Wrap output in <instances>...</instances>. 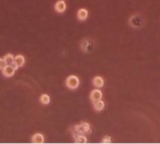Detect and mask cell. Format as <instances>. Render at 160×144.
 <instances>
[{
    "label": "cell",
    "mask_w": 160,
    "mask_h": 144,
    "mask_svg": "<svg viewBox=\"0 0 160 144\" xmlns=\"http://www.w3.org/2000/svg\"><path fill=\"white\" fill-rule=\"evenodd\" d=\"M112 142V139L110 137H104L101 140V143H110Z\"/></svg>",
    "instance_id": "obj_15"
},
{
    "label": "cell",
    "mask_w": 160,
    "mask_h": 144,
    "mask_svg": "<svg viewBox=\"0 0 160 144\" xmlns=\"http://www.w3.org/2000/svg\"><path fill=\"white\" fill-rule=\"evenodd\" d=\"M40 103H41V104H43V105H48L49 103L51 102V97H50V96H48V95H46V94H43V95L40 96Z\"/></svg>",
    "instance_id": "obj_11"
},
{
    "label": "cell",
    "mask_w": 160,
    "mask_h": 144,
    "mask_svg": "<svg viewBox=\"0 0 160 144\" xmlns=\"http://www.w3.org/2000/svg\"><path fill=\"white\" fill-rule=\"evenodd\" d=\"M93 84L96 88H101L104 86V80L103 78L100 76H96L93 79Z\"/></svg>",
    "instance_id": "obj_9"
},
{
    "label": "cell",
    "mask_w": 160,
    "mask_h": 144,
    "mask_svg": "<svg viewBox=\"0 0 160 144\" xmlns=\"http://www.w3.org/2000/svg\"><path fill=\"white\" fill-rule=\"evenodd\" d=\"M89 12L86 9H80L77 12V17L80 21H85L88 18Z\"/></svg>",
    "instance_id": "obj_6"
},
{
    "label": "cell",
    "mask_w": 160,
    "mask_h": 144,
    "mask_svg": "<svg viewBox=\"0 0 160 144\" xmlns=\"http://www.w3.org/2000/svg\"><path fill=\"white\" fill-rule=\"evenodd\" d=\"M54 9L58 13L65 12L66 9H67V4H66V2L63 1V0H60V1L56 2L55 5H54Z\"/></svg>",
    "instance_id": "obj_4"
},
{
    "label": "cell",
    "mask_w": 160,
    "mask_h": 144,
    "mask_svg": "<svg viewBox=\"0 0 160 144\" xmlns=\"http://www.w3.org/2000/svg\"><path fill=\"white\" fill-rule=\"evenodd\" d=\"M7 65V63L4 58H0V70H2Z\"/></svg>",
    "instance_id": "obj_14"
},
{
    "label": "cell",
    "mask_w": 160,
    "mask_h": 144,
    "mask_svg": "<svg viewBox=\"0 0 160 144\" xmlns=\"http://www.w3.org/2000/svg\"><path fill=\"white\" fill-rule=\"evenodd\" d=\"M94 109L96 111H101L104 110L105 108V102L102 100V99H99V100H96L94 102Z\"/></svg>",
    "instance_id": "obj_10"
},
{
    "label": "cell",
    "mask_w": 160,
    "mask_h": 144,
    "mask_svg": "<svg viewBox=\"0 0 160 144\" xmlns=\"http://www.w3.org/2000/svg\"><path fill=\"white\" fill-rule=\"evenodd\" d=\"M24 63H26V58H24L23 55L22 54H18L14 57V65H16L17 68H21L23 67V65H24Z\"/></svg>",
    "instance_id": "obj_7"
},
{
    "label": "cell",
    "mask_w": 160,
    "mask_h": 144,
    "mask_svg": "<svg viewBox=\"0 0 160 144\" xmlns=\"http://www.w3.org/2000/svg\"><path fill=\"white\" fill-rule=\"evenodd\" d=\"M44 136L41 134V133H37L35 134L32 139H31V141L32 143H37V144H40V143H43L44 142Z\"/></svg>",
    "instance_id": "obj_8"
},
{
    "label": "cell",
    "mask_w": 160,
    "mask_h": 144,
    "mask_svg": "<svg viewBox=\"0 0 160 144\" xmlns=\"http://www.w3.org/2000/svg\"><path fill=\"white\" fill-rule=\"evenodd\" d=\"M75 142L76 143H86L87 142V138H86L85 136H82V135H79L76 138Z\"/></svg>",
    "instance_id": "obj_13"
},
{
    "label": "cell",
    "mask_w": 160,
    "mask_h": 144,
    "mask_svg": "<svg viewBox=\"0 0 160 144\" xmlns=\"http://www.w3.org/2000/svg\"><path fill=\"white\" fill-rule=\"evenodd\" d=\"M16 69H17V67L15 65H7L6 67L2 69V73L5 77L10 78V77H12L14 75Z\"/></svg>",
    "instance_id": "obj_2"
},
{
    "label": "cell",
    "mask_w": 160,
    "mask_h": 144,
    "mask_svg": "<svg viewBox=\"0 0 160 144\" xmlns=\"http://www.w3.org/2000/svg\"><path fill=\"white\" fill-rule=\"evenodd\" d=\"M103 97V94H102V92L99 90V88H96V89H94L92 92H91V94H90V99L92 102H95L96 100H99L101 99Z\"/></svg>",
    "instance_id": "obj_3"
},
{
    "label": "cell",
    "mask_w": 160,
    "mask_h": 144,
    "mask_svg": "<svg viewBox=\"0 0 160 144\" xmlns=\"http://www.w3.org/2000/svg\"><path fill=\"white\" fill-rule=\"evenodd\" d=\"M4 59L7 63V65H13L14 63V56L11 54H8L4 56Z\"/></svg>",
    "instance_id": "obj_12"
},
{
    "label": "cell",
    "mask_w": 160,
    "mask_h": 144,
    "mask_svg": "<svg viewBox=\"0 0 160 144\" xmlns=\"http://www.w3.org/2000/svg\"><path fill=\"white\" fill-rule=\"evenodd\" d=\"M77 131L82 133H90L91 132V128H90V125L88 123H82L80 125L77 126Z\"/></svg>",
    "instance_id": "obj_5"
},
{
    "label": "cell",
    "mask_w": 160,
    "mask_h": 144,
    "mask_svg": "<svg viewBox=\"0 0 160 144\" xmlns=\"http://www.w3.org/2000/svg\"><path fill=\"white\" fill-rule=\"evenodd\" d=\"M66 85L68 89H71V90H75L79 87L80 85V80L79 78L75 75H71V76H68L66 80Z\"/></svg>",
    "instance_id": "obj_1"
}]
</instances>
